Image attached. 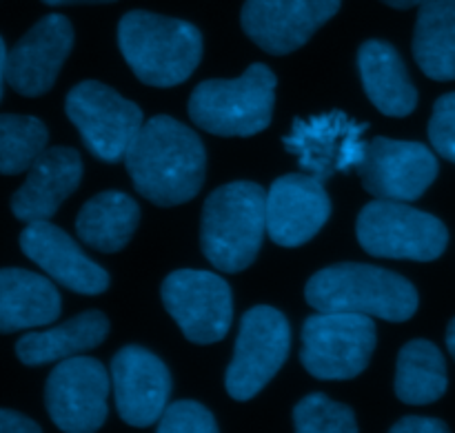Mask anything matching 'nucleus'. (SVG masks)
Wrapping results in <instances>:
<instances>
[{
    "label": "nucleus",
    "mask_w": 455,
    "mask_h": 433,
    "mask_svg": "<svg viewBox=\"0 0 455 433\" xmlns=\"http://www.w3.org/2000/svg\"><path fill=\"white\" fill-rule=\"evenodd\" d=\"M429 140L435 154L455 164V92L435 100L429 120Z\"/></svg>",
    "instance_id": "29"
},
{
    "label": "nucleus",
    "mask_w": 455,
    "mask_h": 433,
    "mask_svg": "<svg viewBox=\"0 0 455 433\" xmlns=\"http://www.w3.org/2000/svg\"><path fill=\"white\" fill-rule=\"evenodd\" d=\"M160 433H216L213 413L194 400H178L164 407L158 421Z\"/></svg>",
    "instance_id": "28"
},
{
    "label": "nucleus",
    "mask_w": 455,
    "mask_h": 433,
    "mask_svg": "<svg viewBox=\"0 0 455 433\" xmlns=\"http://www.w3.org/2000/svg\"><path fill=\"white\" fill-rule=\"evenodd\" d=\"M67 118L80 132L84 147L102 163L124 160L129 145L145 124L136 102L98 80H83L65 98Z\"/></svg>",
    "instance_id": "8"
},
{
    "label": "nucleus",
    "mask_w": 455,
    "mask_h": 433,
    "mask_svg": "<svg viewBox=\"0 0 455 433\" xmlns=\"http://www.w3.org/2000/svg\"><path fill=\"white\" fill-rule=\"evenodd\" d=\"M275 83V74L262 62H253L238 78L203 80L191 92V120L213 136H256L271 124Z\"/></svg>",
    "instance_id": "5"
},
{
    "label": "nucleus",
    "mask_w": 455,
    "mask_h": 433,
    "mask_svg": "<svg viewBox=\"0 0 455 433\" xmlns=\"http://www.w3.org/2000/svg\"><path fill=\"white\" fill-rule=\"evenodd\" d=\"M4 67H7V47H4L3 36H0V98H3V84L7 83L4 80Z\"/></svg>",
    "instance_id": "33"
},
{
    "label": "nucleus",
    "mask_w": 455,
    "mask_h": 433,
    "mask_svg": "<svg viewBox=\"0 0 455 433\" xmlns=\"http://www.w3.org/2000/svg\"><path fill=\"white\" fill-rule=\"evenodd\" d=\"M291 349V329L274 307H253L240 320L234 358L227 367V394L247 403L280 372Z\"/></svg>",
    "instance_id": "9"
},
{
    "label": "nucleus",
    "mask_w": 455,
    "mask_h": 433,
    "mask_svg": "<svg viewBox=\"0 0 455 433\" xmlns=\"http://www.w3.org/2000/svg\"><path fill=\"white\" fill-rule=\"evenodd\" d=\"M382 3L389 4V7L394 9H411V7H418L422 0H382Z\"/></svg>",
    "instance_id": "34"
},
{
    "label": "nucleus",
    "mask_w": 455,
    "mask_h": 433,
    "mask_svg": "<svg viewBox=\"0 0 455 433\" xmlns=\"http://www.w3.org/2000/svg\"><path fill=\"white\" fill-rule=\"evenodd\" d=\"M447 349L451 351V356L455 360V318L449 323V327H447Z\"/></svg>",
    "instance_id": "35"
},
{
    "label": "nucleus",
    "mask_w": 455,
    "mask_h": 433,
    "mask_svg": "<svg viewBox=\"0 0 455 433\" xmlns=\"http://www.w3.org/2000/svg\"><path fill=\"white\" fill-rule=\"evenodd\" d=\"M49 7H65V4H105L116 3V0H43Z\"/></svg>",
    "instance_id": "32"
},
{
    "label": "nucleus",
    "mask_w": 455,
    "mask_h": 433,
    "mask_svg": "<svg viewBox=\"0 0 455 433\" xmlns=\"http://www.w3.org/2000/svg\"><path fill=\"white\" fill-rule=\"evenodd\" d=\"M293 425L298 433H355L354 409L336 403L324 394H309L293 409Z\"/></svg>",
    "instance_id": "27"
},
{
    "label": "nucleus",
    "mask_w": 455,
    "mask_h": 433,
    "mask_svg": "<svg viewBox=\"0 0 455 433\" xmlns=\"http://www.w3.org/2000/svg\"><path fill=\"white\" fill-rule=\"evenodd\" d=\"M111 387L120 418L132 427H151L160 421L172 396L167 365L138 345L123 347L111 360Z\"/></svg>",
    "instance_id": "17"
},
{
    "label": "nucleus",
    "mask_w": 455,
    "mask_h": 433,
    "mask_svg": "<svg viewBox=\"0 0 455 433\" xmlns=\"http://www.w3.org/2000/svg\"><path fill=\"white\" fill-rule=\"evenodd\" d=\"M109 373L100 360L71 356L49 373L44 405L53 425L67 433L98 431L107 421Z\"/></svg>",
    "instance_id": "11"
},
{
    "label": "nucleus",
    "mask_w": 455,
    "mask_h": 433,
    "mask_svg": "<svg viewBox=\"0 0 455 433\" xmlns=\"http://www.w3.org/2000/svg\"><path fill=\"white\" fill-rule=\"evenodd\" d=\"M305 298L315 311L364 314L389 323L413 318L420 302L411 280L364 262L324 267L309 278Z\"/></svg>",
    "instance_id": "3"
},
{
    "label": "nucleus",
    "mask_w": 455,
    "mask_h": 433,
    "mask_svg": "<svg viewBox=\"0 0 455 433\" xmlns=\"http://www.w3.org/2000/svg\"><path fill=\"white\" fill-rule=\"evenodd\" d=\"M367 124L351 120L345 111L336 109L311 118H296L283 145L289 154L298 156L305 172L318 180H329L336 172H349L363 160L367 142L363 133Z\"/></svg>",
    "instance_id": "13"
},
{
    "label": "nucleus",
    "mask_w": 455,
    "mask_h": 433,
    "mask_svg": "<svg viewBox=\"0 0 455 433\" xmlns=\"http://www.w3.org/2000/svg\"><path fill=\"white\" fill-rule=\"evenodd\" d=\"M60 309V293L49 278L18 267L0 269V333L52 325Z\"/></svg>",
    "instance_id": "21"
},
{
    "label": "nucleus",
    "mask_w": 455,
    "mask_h": 433,
    "mask_svg": "<svg viewBox=\"0 0 455 433\" xmlns=\"http://www.w3.org/2000/svg\"><path fill=\"white\" fill-rule=\"evenodd\" d=\"M355 172L376 198L413 203L434 185L440 167L434 151L422 142L378 136L367 142Z\"/></svg>",
    "instance_id": "12"
},
{
    "label": "nucleus",
    "mask_w": 455,
    "mask_h": 433,
    "mask_svg": "<svg viewBox=\"0 0 455 433\" xmlns=\"http://www.w3.org/2000/svg\"><path fill=\"white\" fill-rule=\"evenodd\" d=\"M358 71L369 100L380 114L391 118L413 114L418 105V89L394 44L385 40H367L360 44Z\"/></svg>",
    "instance_id": "20"
},
{
    "label": "nucleus",
    "mask_w": 455,
    "mask_h": 433,
    "mask_svg": "<svg viewBox=\"0 0 455 433\" xmlns=\"http://www.w3.org/2000/svg\"><path fill=\"white\" fill-rule=\"evenodd\" d=\"M394 433H447L449 427L438 418L425 416H407L391 427Z\"/></svg>",
    "instance_id": "30"
},
{
    "label": "nucleus",
    "mask_w": 455,
    "mask_h": 433,
    "mask_svg": "<svg viewBox=\"0 0 455 433\" xmlns=\"http://www.w3.org/2000/svg\"><path fill=\"white\" fill-rule=\"evenodd\" d=\"M413 58L431 80H455V0H422L418 4Z\"/></svg>",
    "instance_id": "24"
},
{
    "label": "nucleus",
    "mask_w": 455,
    "mask_h": 433,
    "mask_svg": "<svg viewBox=\"0 0 455 433\" xmlns=\"http://www.w3.org/2000/svg\"><path fill=\"white\" fill-rule=\"evenodd\" d=\"M0 433H40V425L12 409H0Z\"/></svg>",
    "instance_id": "31"
},
{
    "label": "nucleus",
    "mask_w": 455,
    "mask_h": 433,
    "mask_svg": "<svg viewBox=\"0 0 455 433\" xmlns=\"http://www.w3.org/2000/svg\"><path fill=\"white\" fill-rule=\"evenodd\" d=\"M49 132L34 116L0 114V173L18 176L29 172L40 154L47 149Z\"/></svg>",
    "instance_id": "26"
},
{
    "label": "nucleus",
    "mask_w": 455,
    "mask_h": 433,
    "mask_svg": "<svg viewBox=\"0 0 455 433\" xmlns=\"http://www.w3.org/2000/svg\"><path fill=\"white\" fill-rule=\"evenodd\" d=\"M118 47L140 83L176 87L200 65L203 34L180 18L133 9L118 22Z\"/></svg>",
    "instance_id": "2"
},
{
    "label": "nucleus",
    "mask_w": 455,
    "mask_h": 433,
    "mask_svg": "<svg viewBox=\"0 0 455 433\" xmlns=\"http://www.w3.org/2000/svg\"><path fill=\"white\" fill-rule=\"evenodd\" d=\"M265 189L235 180L207 196L200 221L204 258L222 274H240L253 265L265 238Z\"/></svg>",
    "instance_id": "4"
},
{
    "label": "nucleus",
    "mask_w": 455,
    "mask_h": 433,
    "mask_svg": "<svg viewBox=\"0 0 455 433\" xmlns=\"http://www.w3.org/2000/svg\"><path fill=\"white\" fill-rule=\"evenodd\" d=\"M355 236L369 256L389 261H438L449 245V231L440 218L400 200L378 198L364 204Z\"/></svg>",
    "instance_id": "6"
},
{
    "label": "nucleus",
    "mask_w": 455,
    "mask_h": 433,
    "mask_svg": "<svg viewBox=\"0 0 455 433\" xmlns=\"http://www.w3.org/2000/svg\"><path fill=\"white\" fill-rule=\"evenodd\" d=\"M164 309L187 341L212 345L227 336L234 320L231 287L225 278L200 269H178L160 287Z\"/></svg>",
    "instance_id": "10"
},
{
    "label": "nucleus",
    "mask_w": 455,
    "mask_h": 433,
    "mask_svg": "<svg viewBox=\"0 0 455 433\" xmlns=\"http://www.w3.org/2000/svg\"><path fill=\"white\" fill-rule=\"evenodd\" d=\"M331 198L311 173H287L267 191V234L280 247H302L327 225Z\"/></svg>",
    "instance_id": "16"
},
{
    "label": "nucleus",
    "mask_w": 455,
    "mask_h": 433,
    "mask_svg": "<svg viewBox=\"0 0 455 433\" xmlns=\"http://www.w3.org/2000/svg\"><path fill=\"white\" fill-rule=\"evenodd\" d=\"M20 249L49 278L80 296H98L109 287V274L87 258L74 238L49 221L29 222L20 234Z\"/></svg>",
    "instance_id": "18"
},
{
    "label": "nucleus",
    "mask_w": 455,
    "mask_h": 433,
    "mask_svg": "<svg viewBox=\"0 0 455 433\" xmlns=\"http://www.w3.org/2000/svg\"><path fill=\"white\" fill-rule=\"evenodd\" d=\"M107 333H109L107 316L96 309L84 311L47 332L25 333L16 342V356L27 367H43L96 349L100 342H105Z\"/></svg>",
    "instance_id": "22"
},
{
    "label": "nucleus",
    "mask_w": 455,
    "mask_h": 433,
    "mask_svg": "<svg viewBox=\"0 0 455 433\" xmlns=\"http://www.w3.org/2000/svg\"><path fill=\"white\" fill-rule=\"evenodd\" d=\"M83 158L71 147H49L27 172V180L12 196V213L22 222L52 221L58 207L78 189Z\"/></svg>",
    "instance_id": "19"
},
{
    "label": "nucleus",
    "mask_w": 455,
    "mask_h": 433,
    "mask_svg": "<svg viewBox=\"0 0 455 433\" xmlns=\"http://www.w3.org/2000/svg\"><path fill=\"white\" fill-rule=\"evenodd\" d=\"M447 363L434 342H407L395 365V396L407 405H431L447 391Z\"/></svg>",
    "instance_id": "25"
},
{
    "label": "nucleus",
    "mask_w": 455,
    "mask_h": 433,
    "mask_svg": "<svg viewBox=\"0 0 455 433\" xmlns=\"http://www.w3.org/2000/svg\"><path fill=\"white\" fill-rule=\"evenodd\" d=\"M71 47V22L62 13H49L9 49L4 80L20 96H43L56 83Z\"/></svg>",
    "instance_id": "15"
},
{
    "label": "nucleus",
    "mask_w": 455,
    "mask_h": 433,
    "mask_svg": "<svg viewBox=\"0 0 455 433\" xmlns=\"http://www.w3.org/2000/svg\"><path fill=\"white\" fill-rule=\"evenodd\" d=\"M140 225V207L123 191H102L83 204L76 218L78 238L102 253H116L129 245Z\"/></svg>",
    "instance_id": "23"
},
{
    "label": "nucleus",
    "mask_w": 455,
    "mask_h": 433,
    "mask_svg": "<svg viewBox=\"0 0 455 433\" xmlns=\"http://www.w3.org/2000/svg\"><path fill=\"white\" fill-rule=\"evenodd\" d=\"M124 167L142 198L158 207H176L203 189L207 151L194 129L172 116H154L129 145Z\"/></svg>",
    "instance_id": "1"
},
{
    "label": "nucleus",
    "mask_w": 455,
    "mask_h": 433,
    "mask_svg": "<svg viewBox=\"0 0 455 433\" xmlns=\"http://www.w3.org/2000/svg\"><path fill=\"white\" fill-rule=\"evenodd\" d=\"M342 0H244L243 31L271 56H284L331 20Z\"/></svg>",
    "instance_id": "14"
},
{
    "label": "nucleus",
    "mask_w": 455,
    "mask_h": 433,
    "mask_svg": "<svg viewBox=\"0 0 455 433\" xmlns=\"http://www.w3.org/2000/svg\"><path fill=\"white\" fill-rule=\"evenodd\" d=\"M300 363L318 381H351L376 349V325L364 314L318 311L302 325Z\"/></svg>",
    "instance_id": "7"
}]
</instances>
